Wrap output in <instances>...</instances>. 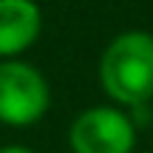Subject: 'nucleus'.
<instances>
[{
    "instance_id": "obj_1",
    "label": "nucleus",
    "mask_w": 153,
    "mask_h": 153,
    "mask_svg": "<svg viewBox=\"0 0 153 153\" xmlns=\"http://www.w3.org/2000/svg\"><path fill=\"white\" fill-rule=\"evenodd\" d=\"M99 82L122 111L142 108L153 99V34L122 31L99 60Z\"/></svg>"
},
{
    "instance_id": "obj_2",
    "label": "nucleus",
    "mask_w": 153,
    "mask_h": 153,
    "mask_svg": "<svg viewBox=\"0 0 153 153\" xmlns=\"http://www.w3.org/2000/svg\"><path fill=\"white\" fill-rule=\"evenodd\" d=\"M51 88L40 68L23 60L0 62V122L9 128H28L45 116Z\"/></svg>"
},
{
    "instance_id": "obj_3",
    "label": "nucleus",
    "mask_w": 153,
    "mask_h": 153,
    "mask_svg": "<svg viewBox=\"0 0 153 153\" xmlns=\"http://www.w3.org/2000/svg\"><path fill=\"white\" fill-rule=\"evenodd\" d=\"M68 145L74 153H133L136 122L122 108L94 105L71 122Z\"/></svg>"
},
{
    "instance_id": "obj_4",
    "label": "nucleus",
    "mask_w": 153,
    "mask_h": 153,
    "mask_svg": "<svg viewBox=\"0 0 153 153\" xmlns=\"http://www.w3.org/2000/svg\"><path fill=\"white\" fill-rule=\"evenodd\" d=\"M43 14L34 0H0V60H17L37 43Z\"/></svg>"
},
{
    "instance_id": "obj_5",
    "label": "nucleus",
    "mask_w": 153,
    "mask_h": 153,
    "mask_svg": "<svg viewBox=\"0 0 153 153\" xmlns=\"http://www.w3.org/2000/svg\"><path fill=\"white\" fill-rule=\"evenodd\" d=\"M0 153H34V150L23 148V145H6V148H0Z\"/></svg>"
}]
</instances>
